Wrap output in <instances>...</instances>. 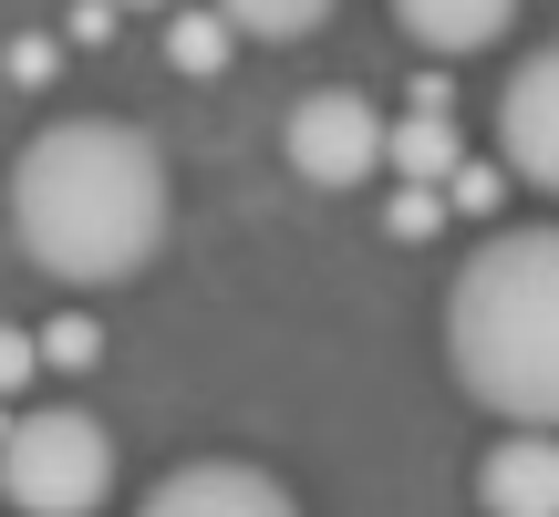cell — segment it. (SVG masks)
<instances>
[{"mask_svg": "<svg viewBox=\"0 0 559 517\" xmlns=\"http://www.w3.org/2000/svg\"><path fill=\"white\" fill-rule=\"evenodd\" d=\"M11 239L62 290H115L166 249V156L135 124H41L11 166Z\"/></svg>", "mask_w": 559, "mask_h": 517, "instance_id": "cell-1", "label": "cell"}, {"mask_svg": "<svg viewBox=\"0 0 559 517\" xmlns=\"http://www.w3.org/2000/svg\"><path fill=\"white\" fill-rule=\"evenodd\" d=\"M445 362L508 424L559 414V239L549 228L477 239V258L445 290Z\"/></svg>", "mask_w": 559, "mask_h": 517, "instance_id": "cell-2", "label": "cell"}, {"mask_svg": "<svg viewBox=\"0 0 559 517\" xmlns=\"http://www.w3.org/2000/svg\"><path fill=\"white\" fill-rule=\"evenodd\" d=\"M0 497L32 517H94L115 497V435L83 404H41L0 435Z\"/></svg>", "mask_w": 559, "mask_h": 517, "instance_id": "cell-3", "label": "cell"}, {"mask_svg": "<svg viewBox=\"0 0 559 517\" xmlns=\"http://www.w3.org/2000/svg\"><path fill=\"white\" fill-rule=\"evenodd\" d=\"M280 156H290V177H311V187H362V177H383V115L353 94V83H321V94L290 104Z\"/></svg>", "mask_w": 559, "mask_h": 517, "instance_id": "cell-4", "label": "cell"}, {"mask_svg": "<svg viewBox=\"0 0 559 517\" xmlns=\"http://www.w3.org/2000/svg\"><path fill=\"white\" fill-rule=\"evenodd\" d=\"M498 156H508V177H519L528 197L559 187V52H528L519 73H508V94H498Z\"/></svg>", "mask_w": 559, "mask_h": 517, "instance_id": "cell-5", "label": "cell"}, {"mask_svg": "<svg viewBox=\"0 0 559 517\" xmlns=\"http://www.w3.org/2000/svg\"><path fill=\"white\" fill-rule=\"evenodd\" d=\"M145 507L156 517H280L290 486H280L270 466H249V456H207V466H177Z\"/></svg>", "mask_w": 559, "mask_h": 517, "instance_id": "cell-6", "label": "cell"}, {"mask_svg": "<svg viewBox=\"0 0 559 517\" xmlns=\"http://www.w3.org/2000/svg\"><path fill=\"white\" fill-rule=\"evenodd\" d=\"M477 507L487 517H549L559 507V445H549V424H508V445H487Z\"/></svg>", "mask_w": 559, "mask_h": 517, "instance_id": "cell-7", "label": "cell"}, {"mask_svg": "<svg viewBox=\"0 0 559 517\" xmlns=\"http://www.w3.org/2000/svg\"><path fill=\"white\" fill-rule=\"evenodd\" d=\"M394 21L425 52H487V41H508L519 0H394Z\"/></svg>", "mask_w": 559, "mask_h": 517, "instance_id": "cell-8", "label": "cell"}, {"mask_svg": "<svg viewBox=\"0 0 559 517\" xmlns=\"http://www.w3.org/2000/svg\"><path fill=\"white\" fill-rule=\"evenodd\" d=\"M383 166L415 187H436L445 166H456V124H445V104H415V115H383Z\"/></svg>", "mask_w": 559, "mask_h": 517, "instance_id": "cell-9", "label": "cell"}, {"mask_svg": "<svg viewBox=\"0 0 559 517\" xmlns=\"http://www.w3.org/2000/svg\"><path fill=\"white\" fill-rule=\"evenodd\" d=\"M218 21L239 41H311L332 21V0H218Z\"/></svg>", "mask_w": 559, "mask_h": 517, "instance_id": "cell-10", "label": "cell"}, {"mask_svg": "<svg viewBox=\"0 0 559 517\" xmlns=\"http://www.w3.org/2000/svg\"><path fill=\"white\" fill-rule=\"evenodd\" d=\"M228 52H239V32L218 21V0L166 21V62H177V73H198V83H207V73H228Z\"/></svg>", "mask_w": 559, "mask_h": 517, "instance_id": "cell-11", "label": "cell"}, {"mask_svg": "<svg viewBox=\"0 0 559 517\" xmlns=\"http://www.w3.org/2000/svg\"><path fill=\"white\" fill-rule=\"evenodd\" d=\"M32 352H41V373H94V362H104V332H94V311H62V321H41V332H32Z\"/></svg>", "mask_w": 559, "mask_h": 517, "instance_id": "cell-12", "label": "cell"}, {"mask_svg": "<svg viewBox=\"0 0 559 517\" xmlns=\"http://www.w3.org/2000/svg\"><path fill=\"white\" fill-rule=\"evenodd\" d=\"M445 218H456V207H445V187H415V177H404L394 207H383V228H394V239H436Z\"/></svg>", "mask_w": 559, "mask_h": 517, "instance_id": "cell-13", "label": "cell"}, {"mask_svg": "<svg viewBox=\"0 0 559 517\" xmlns=\"http://www.w3.org/2000/svg\"><path fill=\"white\" fill-rule=\"evenodd\" d=\"M52 62H62V52H52V32H21L11 52H0V73H11V83H52Z\"/></svg>", "mask_w": 559, "mask_h": 517, "instance_id": "cell-14", "label": "cell"}, {"mask_svg": "<svg viewBox=\"0 0 559 517\" xmlns=\"http://www.w3.org/2000/svg\"><path fill=\"white\" fill-rule=\"evenodd\" d=\"M41 373V352H32V332L21 321H0V394H21V383Z\"/></svg>", "mask_w": 559, "mask_h": 517, "instance_id": "cell-15", "label": "cell"}, {"mask_svg": "<svg viewBox=\"0 0 559 517\" xmlns=\"http://www.w3.org/2000/svg\"><path fill=\"white\" fill-rule=\"evenodd\" d=\"M62 41H115V0H73V32Z\"/></svg>", "mask_w": 559, "mask_h": 517, "instance_id": "cell-16", "label": "cell"}, {"mask_svg": "<svg viewBox=\"0 0 559 517\" xmlns=\"http://www.w3.org/2000/svg\"><path fill=\"white\" fill-rule=\"evenodd\" d=\"M115 11H166V0H115Z\"/></svg>", "mask_w": 559, "mask_h": 517, "instance_id": "cell-17", "label": "cell"}]
</instances>
